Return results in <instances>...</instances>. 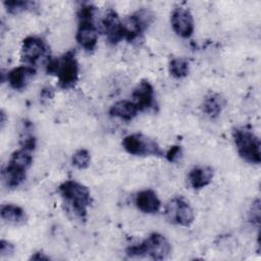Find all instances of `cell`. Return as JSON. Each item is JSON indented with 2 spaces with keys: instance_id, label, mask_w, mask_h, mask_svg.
Instances as JSON below:
<instances>
[{
  "instance_id": "obj_18",
  "label": "cell",
  "mask_w": 261,
  "mask_h": 261,
  "mask_svg": "<svg viewBox=\"0 0 261 261\" xmlns=\"http://www.w3.org/2000/svg\"><path fill=\"white\" fill-rule=\"evenodd\" d=\"M225 106V99L218 93L207 95L202 103V111L210 118H216Z\"/></svg>"
},
{
  "instance_id": "obj_23",
  "label": "cell",
  "mask_w": 261,
  "mask_h": 261,
  "mask_svg": "<svg viewBox=\"0 0 261 261\" xmlns=\"http://www.w3.org/2000/svg\"><path fill=\"white\" fill-rule=\"evenodd\" d=\"M91 156L88 150L86 149H80L77 150L71 158L72 165L75 166L79 169H85L90 165Z\"/></svg>"
},
{
  "instance_id": "obj_7",
  "label": "cell",
  "mask_w": 261,
  "mask_h": 261,
  "mask_svg": "<svg viewBox=\"0 0 261 261\" xmlns=\"http://www.w3.org/2000/svg\"><path fill=\"white\" fill-rule=\"evenodd\" d=\"M153 20V13L145 8L139 9L130 14L122 21L124 30V39L128 42L139 39L142 34L148 29Z\"/></svg>"
},
{
  "instance_id": "obj_17",
  "label": "cell",
  "mask_w": 261,
  "mask_h": 261,
  "mask_svg": "<svg viewBox=\"0 0 261 261\" xmlns=\"http://www.w3.org/2000/svg\"><path fill=\"white\" fill-rule=\"evenodd\" d=\"M0 214L2 220L11 225H22L28 219L24 210L14 204H3Z\"/></svg>"
},
{
  "instance_id": "obj_20",
  "label": "cell",
  "mask_w": 261,
  "mask_h": 261,
  "mask_svg": "<svg viewBox=\"0 0 261 261\" xmlns=\"http://www.w3.org/2000/svg\"><path fill=\"white\" fill-rule=\"evenodd\" d=\"M8 163L18 168H21L23 170H28L33 163V157L29 153V151L21 149V150L14 151L11 154Z\"/></svg>"
},
{
  "instance_id": "obj_12",
  "label": "cell",
  "mask_w": 261,
  "mask_h": 261,
  "mask_svg": "<svg viewBox=\"0 0 261 261\" xmlns=\"http://www.w3.org/2000/svg\"><path fill=\"white\" fill-rule=\"evenodd\" d=\"M132 96L134 98L133 102L138 106L139 110L151 109L155 104L154 88L147 80H143L137 85Z\"/></svg>"
},
{
  "instance_id": "obj_9",
  "label": "cell",
  "mask_w": 261,
  "mask_h": 261,
  "mask_svg": "<svg viewBox=\"0 0 261 261\" xmlns=\"http://www.w3.org/2000/svg\"><path fill=\"white\" fill-rule=\"evenodd\" d=\"M48 46L43 39L37 36H29L21 44V59L28 64L35 65L48 54Z\"/></svg>"
},
{
  "instance_id": "obj_2",
  "label": "cell",
  "mask_w": 261,
  "mask_h": 261,
  "mask_svg": "<svg viewBox=\"0 0 261 261\" xmlns=\"http://www.w3.org/2000/svg\"><path fill=\"white\" fill-rule=\"evenodd\" d=\"M58 193L74 214L85 220L88 208L92 204L90 190L83 184L69 179L63 181L58 187Z\"/></svg>"
},
{
  "instance_id": "obj_24",
  "label": "cell",
  "mask_w": 261,
  "mask_h": 261,
  "mask_svg": "<svg viewBox=\"0 0 261 261\" xmlns=\"http://www.w3.org/2000/svg\"><path fill=\"white\" fill-rule=\"evenodd\" d=\"M249 220L252 223L259 225V222H260V202H259V200H256L255 202H253L251 210L249 212Z\"/></svg>"
},
{
  "instance_id": "obj_3",
  "label": "cell",
  "mask_w": 261,
  "mask_h": 261,
  "mask_svg": "<svg viewBox=\"0 0 261 261\" xmlns=\"http://www.w3.org/2000/svg\"><path fill=\"white\" fill-rule=\"evenodd\" d=\"M125 253L130 258L149 256L153 260H164L171 253V245L163 234L153 232L143 242L129 246Z\"/></svg>"
},
{
  "instance_id": "obj_21",
  "label": "cell",
  "mask_w": 261,
  "mask_h": 261,
  "mask_svg": "<svg viewBox=\"0 0 261 261\" xmlns=\"http://www.w3.org/2000/svg\"><path fill=\"white\" fill-rule=\"evenodd\" d=\"M190 70L189 61L185 58H173L169 62V72L175 79H182L188 75Z\"/></svg>"
},
{
  "instance_id": "obj_15",
  "label": "cell",
  "mask_w": 261,
  "mask_h": 261,
  "mask_svg": "<svg viewBox=\"0 0 261 261\" xmlns=\"http://www.w3.org/2000/svg\"><path fill=\"white\" fill-rule=\"evenodd\" d=\"M213 175L214 172L210 166H197L190 171L188 178L193 189L200 190L211 182Z\"/></svg>"
},
{
  "instance_id": "obj_5",
  "label": "cell",
  "mask_w": 261,
  "mask_h": 261,
  "mask_svg": "<svg viewBox=\"0 0 261 261\" xmlns=\"http://www.w3.org/2000/svg\"><path fill=\"white\" fill-rule=\"evenodd\" d=\"M232 139L240 157L252 164H259L261 161L260 140L246 127H237L232 130Z\"/></svg>"
},
{
  "instance_id": "obj_13",
  "label": "cell",
  "mask_w": 261,
  "mask_h": 261,
  "mask_svg": "<svg viewBox=\"0 0 261 261\" xmlns=\"http://www.w3.org/2000/svg\"><path fill=\"white\" fill-rule=\"evenodd\" d=\"M35 73L36 70L33 66L20 65L7 72V82L13 90L20 91L29 85Z\"/></svg>"
},
{
  "instance_id": "obj_25",
  "label": "cell",
  "mask_w": 261,
  "mask_h": 261,
  "mask_svg": "<svg viewBox=\"0 0 261 261\" xmlns=\"http://www.w3.org/2000/svg\"><path fill=\"white\" fill-rule=\"evenodd\" d=\"M180 155H181V147L178 145H174V146H171L169 150L166 152L165 158L167 159V161L173 163L179 159Z\"/></svg>"
},
{
  "instance_id": "obj_11",
  "label": "cell",
  "mask_w": 261,
  "mask_h": 261,
  "mask_svg": "<svg viewBox=\"0 0 261 261\" xmlns=\"http://www.w3.org/2000/svg\"><path fill=\"white\" fill-rule=\"evenodd\" d=\"M102 28L106 39L110 44L116 45L124 39L123 24L115 10L109 9L105 13L102 19Z\"/></svg>"
},
{
  "instance_id": "obj_10",
  "label": "cell",
  "mask_w": 261,
  "mask_h": 261,
  "mask_svg": "<svg viewBox=\"0 0 261 261\" xmlns=\"http://www.w3.org/2000/svg\"><path fill=\"white\" fill-rule=\"evenodd\" d=\"M170 22L173 31L181 38L188 39L194 33V18L189 9L176 7L172 10Z\"/></svg>"
},
{
  "instance_id": "obj_19",
  "label": "cell",
  "mask_w": 261,
  "mask_h": 261,
  "mask_svg": "<svg viewBox=\"0 0 261 261\" xmlns=\"http://www.w3.org/2000/svg\"><path fill=\"white\" fill-rule=\"evenodd\" d=\"M25 175L27 170L13 166L9 163L2 170V180L9 189H14L20 186L24 181Z\"/></svg>"
},
{
  "instance_id": "obj_16",
  "label": "cell",
  "mask_w": 261,
  "mask_h": 261,
  "mask_svg": "<svg viewBox=\"0 0 261 261\" xmlns=\"http://www.w3.org/2000/svg\"><path fill=\"white\" fill-rule=\"evenodd\" d=\"M138 106L133 102L128 100H120L115 102L109 109V114L114 117H118L120 119L129 121L134 119L138 112H139Z\"/></svg>"
},
{
  "instance_id": "obj_27",
  "label": "cell",
  "mask_w": 261,
  "mask_h": 261,
  "mask_svg": "<svg viewBox=\"0 0 261 261\" xmlns=\"http://www.w3.org/2000/svg\"><path fill=\"white\" fill-rule=\"evenodd\" d=\"M54 96V90L51 87H45L41 91V97L44 100H49Z\"/></svg>"
},
{
  "instance_id": "obj_29",
  "label": "cell",
  "mask_w": 261,
  "mask_h": 261,
  "mask_svg": "<svg viewBox=\"0 0 261 261\" xmlns=\"http://www.w3.org/2000/svg\"><path fill=\"white\" fill-rule=\"evenodd\" d=\"M0 117H1V120H0V122H1V127H3L4 124H5V120H6V118H5V113H4L3 110H1Z\"/></svg>"
},
{
  "instance_id": "obj_26",
  "label": "cell",
  "mask_w": 261,
  "mask_h": 261,
  "mask_svg": "<svg viewBox=\"0 0 261 261\" xmlns=\"http://www.w3.org/2000/svg\"><path fill=\"white\" fill-rule=\"evenodd\" d=\"M14 252V246L5 240H1L0 242V256L1 257H7L12 255Z\"/></svg>"
},
{
  "instance_id": "obj_6",
  "label": "cell",
  "mask_w": 261,
  "mask_h": 261,
  "mask_svg": "<svg viewBox=\"0 0 261 261\" xmlns=\"http://www.w3.org/2000/svg\"><path fill=\"white\" fill-rule=\"evenodd\" d=\"M122 147L135 156H163V152L158 143L141 133L130 134L123 138Z\"/></svg>"
},
{
  "instance_id": "obj_8",
  "label": "cell",
  "mask_w": 261,
  "mask_h": 261,
  "mask_svg": "<svg viewBox=\"0 0 261 261\" xmlns=\"http://www.w3.org/2000/svg\"><path fill=\"white\" fill-rule=\"evenodd\" d=\"M168 219L181 226H190L195 219V213L190 203L181 196L174 197L166 207Z\"/></svg>"
},
{
  "instance_id": "obj_22",
  "label": "cell",
  "mask_w": 261,
  "mask_h": 261,
  "mask_svg": "<svg viewBox=\"0 0 261 261\" xmlns=\"http://www.w3.org/2000/svg\"><path fill=\"white\" fill-rule=\"evenodd\" d=\"M6 11L11 14H17L22 11L31 10L35 7L36 3L32 1H20V0H10L3 2Z\"/></svg>"
},
{
  "instance_id": "obj_14",
  "label": "cell",
  "mask_w": 261,
  "mask_h": 261,
  "mask_svg": "<svg viewBox=\"0 0 261 261\" xmlns=\"http://www.w3.org/2000/svg\"><path fill=\"white\" fill-rule=\"evenodd\" d=\"M135 203L139 210L148 214L157 213L161 206V202L157 194L151 189H146L139 192L136 196Z\"/></svg>"
},
{
  "instance_id": "obj_4",
  "label": "cell",
  "mask_w": 261,
  "mask_h": 261,
  "mask_svg": "<svg viewBox=\"0 0 261 261\" xmlns=\"http://www.w3.org/2000/svg\"><path fill=\"white\" fill-rule=\"evenodd\" d=\"M96 7L92 4H83L77 11L79 27L75 35L76 42L86 50L93 51L97 45L98 35L94 24Z\"/></svg>"
},
{
  "instance_id": "obj_1",
  "label": "cell",
  "mask_w": 261,
  "mask_h": 261,
  "mask_svg": "<svg viewBox=\"0 0 261 261\" xmlns=\"http://www.w3.org/2000/svg\"><path fill=\"white\" fill-rule=\"evenodd\" d=\"M46 71L48 74L57 76L61 89L73 88L79 81V63L74 51L69 50L60 58L49 59L46 64Z\"/></svg>"
},
{
  "instance_id": "obj_28",
  "label": "cell",
  "mask_w": 261,
  "mask_h": 261,
  "mask_svg": "<svg viewBox=\"0 0 261 261\" xmlns=\"http://www.w3.org/2000/svg\"><path fill=\"white\" fill-rule=\"evenodd\" d=\"M31 260H36V261H40V260H50V257L45 255V253L43 252H36L34 253L31 258Z\"/></svg>"
}]
</instances>
